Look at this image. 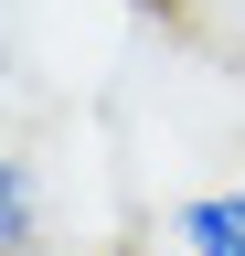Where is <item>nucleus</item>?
I'll use <instances>...</instances> for the list:
<instances>
[{
	"instance_id": "3",
	"label": "nucleus",
	"mask_w": 245,
	"mask_h": 256,
	"mask_svg": "<svg viewBox=\"0 0 245 256\" xmlns=\"http://www.w3.org/2000/svg\"><path fill=\"white\" fill-rule=\"evenodd\" d=\"M107 256H181V246H171V235H160V246H149V235H139V246H107Z\"/></svg>"
},
{
	"instance_id": "2",
	"label": "nucleus",
	"mask_w": 245,
	"mask_h": 256,
	"mask_svg": "<svg viewBox=\"0 0 245 256\" xmlns=\"http://www.w3.org/2000/svg\"><path fill=\"white\" fill-rule=\"evenodd\" d=\"M0 256H43V182H32V160H0Z\"/></svg>"
},
{
	"instance_id": "1",
	"label": "nucleus",
	"mask_w": 245,
	"mask_h": 256,
	"mask_svg": "<svg viewBox=\"0 0 245 256\" xmlns=\"http://www.w3.org/2000/svg\"><path fill=\"white\" fill-rule=\"evenodd\" d=\"M160 235L181 256H245V182H213V192H181Z\"/></svg>"
}]
</instances>
